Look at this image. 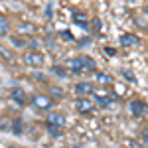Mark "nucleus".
<instances>
[{
    "label": "nucleus",
    "instance_id": "4468645a",
    "mask_svg": "<svg viewBox=\"0 0 148 148\" xmlns=\"http://www.w3.org/2000/svg\"><path fill=\"white\" fill-rule=\"evenodd\" d=\"M73 22H77L81 28H87V16L79 10H73Z\"/></svg>",
    "mask_w": 148,
    "mask_h": 148
},
{
    "label": "nucleus",
    "instance_id": "f3484780",
    "mask_svg": "<svg viewBox=\"0 0 148 148\" xmlns=\"http://www.w3.org/2000/svg\"><path fill=\"white\" fill-rule=\"evenodd\" d=\"M51 73H56V75H59V77H65V75H67L65 69L59 67V65H53V67H51Z\"/></svg>",
    "mask_w": 148,
    "mask_h": 148
},
{
    "label": "nucleus",
    "instance_id": "6ab92c4d",
    "mask_svg": "<svg viewBox=\"0 0 148 148\" xmlns=\"http://www.w3.org/2000/svg\"><path fill=\"white\" fill-rule=\"evenodd\" d=\"M14 132H16V134H20V132H22V123H20L18 119L14 121Z\"/></svg>",
    "mask_w": 148,
    "mask_h": 148
},
{
    "label": "nucleus",
    "instance_id": "dca6fc26",
    "mask_svg": "<svg viewBox=\"0 0 148 148\" xmlns=\"http://www.w3.org/2000/svg\"><path fill=\"white\" fill-rule=\"evenodd\" d=\"M20 32H24V34H26V32H28V34H34L36 28H34V24H22V26H20Z\"/></svg>",
    "mask_w": 148,
    "mask_h": 148
},
{
    "label": "nucleus",
    "instance_id": "ddd939ff",
    "mask_svg": "<svg viewBox=\"0 0 148 148\" xmlns=\"http://www.w3.org/2000/svg\"><path fill=\"white\" fill-rule=\"evenodd\" d=\"M8 32H10V20L4 14H0V36H8Z\"/></svg>",
    "mask_w": 148,
    "mask_h": 148
},
{
    "label": "nucleus",
    "instance_id": "2eb2a0df",
    "mask_svg": "<svg viewBox=\"0 0 148 148\" xmlns=\"http://www.w3.org/2000/svg\"><path fill=\"white\" fill-rule=\"evenodd\" d=\"M46 130H47V132H49L53 138L61 136V128H59V126H56V125H49V123H46Z\"/></svg>",
    "mask_w": 148,
    "mask_h": 148
},
{
    "label": "nucleus",
    "instance_id": "7ed1b4c3",
    "mask_svg": "<svg viewBox=\"0 0 148 148\" xmlns=\"http://www.w3.org/2000/svg\"><path fill=\"white\" fill-rule=\"evenodd\" d=\"M91 95L97 99V103H99L101 107H111L114 103V95L109 91V89H93Z\"/></svg>",
    "mask_w": 148,
    "mask_h": 148
},
{
    "label": "nucleus",
    "instance_id": "39448f33",
    "mask_svg": "<svg viewBox=\"0 0 148 148\" xmlns=\"http://www.w3.org/2000/svg\"><path fill=\"white\" fill-rule=\"evenodd\" d=\"M128 111H130L132 116H142V114L148 111V107H146L144 101H132L130 105H128Z\"/></svg>",
    "mask_w": 148,
    "mask_h": 148
},
{
    "label": "nucleus",
    "instance_id": "20e7f679",
    "mask_svg": "<svg viewBox=\"0 0 148 148\" xmlns=\"http://www.w3.org/2000/svg\"><path fill=\"white\" fill-rule=\"evenodd\" d=\"M73 105H75V111L81 113V114L93 113V103L89 101V97H77V99L73 101Z\"/></svg>",
    "mask_w": 148,
    "mask_h": 148
},
{
    "label": "nucleus",
    "instance_id": "aec40b11",
    "mask_svg": "<svg viewBox=\"0 0 148 148\" xmlns=\"http://www.w3.org/2000/svg\"><path fill=\"white\" fill-rule=\"evenodd\" d=\"M12 44L18 46V47H22L24 46V40H20V38H12Z\"/></svg>",
    "mask_w": 148,
    "mask_h": 148
},
{
    "label": "nucleus",
    "instance_id": "9b49d317",
    "mask_svg": "<svg viewBox=\"0 0 148 148\" xmlns=\"http://www.w3.org/2000/svg\"><path fill=\"white\" fill-rule=\"evenodd\" d=\"M81 65H83V71H87V73H89V71H95V69H97V63H95V59H93V57H89V56H81Z\"/></svg>",
    "mask_w": 148,
    "mask_h": 148
},
{
    "label": "nucleus",
    "instance_id": "f257e3e1",
    "mask_svg": "<svg viewBox=\"0 0 148 148\" xmlns=\"http://www.w3.org/2000/svg\"><path fill=\"white\" fill-rule=\"evenodd\" d=\"M22 61L28 65V67L40 69V67H44L46 57H44V53H42V51H38V49H28V51H24Z\"/></svg>",
    "mask_w": 148,
    "mask_h": 148
},
{
    "label": "nucleus",
    "instance_id": "412c9836",
    "mask_svg": "<svg viewBox=\"0 0 148 148\" xmlns=\"http://www.w3.org/2000/svg\"><path fill=\"white\" fill-rule=\"evenodd\" d=\"M142 142L148 146V130H144V132H142Z\"/></svg>",
    "mask_w": 148,
    "mask_h": 148
},
{
    "label": "nucleus",
    "instance_id": "423d86ee",
    "mask_svg": "<svg viewBox=\"0 0 148 148\" xmlns=\"http://www.w3.org/2000/svg\"><path fill=\"white\" fill-rule=\"evenodd\" d=\"M46 123H49V125H56V126H61L65 125V116H63V113H57V111H49L46 116Z\"/></svg>",
    "mask_w": 148,
    "mask_h": 148
},
{
    "label": "nucleus",
    "instance_id": "a211bd4d",
    "mask_svg": "<svg viewBox=\"0 0 148 148\" xmlns=\"http://www.w3.org/2000/svg\"><path fill=\"white\" fill-rule=\"evenodd\" d=\"M0 56L4 57V59H12V53H10V51H8L4 46H0Z\"/></svg>",
    "mask_w": 148,
    "mask_h": 148
},
{
    "label": "nucleus",
    "instance_id": "4be33fe9",
    "mask_svg": "<svg viewBox=\"0 0 148 148\" xmlns=\"http://www.w3.org/2000/svg\"><path fill=\"white\" fill-rule=\"evenodd\" d=\"M123 73H125V77H126L128 81H136L134 77H132V75H130V71H123Z\"/></svg>",
    "mask_w": 148,
    "mask_h": 148
},
{
    "label": "nucleus",
    "instance_id": "f03ea898",
    "mask_svg": "<svg viewBox=\"0 0 148 148\" xmlns=\"http://www.w3.org/2000/svg\"><path fill=\"white\" fill-rule=\"evenodd\" d=\"M32 107H34L36 111H42V113H46V111H51V107H53V99L49 97V95H42V93H36L32 95Z\"/></svg>",
    "mask_w": 148,
    "mask_h": 148
},
{
    "label": "nucleus",
    "instance_id": "0eeeda50",
    "mask_svg": "<svg viewBox=\"0 0 148 148\" xmlns=\"http://www.w3.org/2000/svg\"><path fill=\"white\" fill-rule=\"evenodd\" d=\"M65 67L73 73V75H77V73H83V65H81V57H71L65 61Z\"/></svg>",
    "mask_w": 148,
    "mask_h": 148
},
{
    "label": "nucleus",
    "instance_id": "6e6552de",
    "mask_svg": "<svg viewBox=\"0 0 148 148\" xmlns=\"http://www.w3.org/2000/svg\"><path fill=\"white\" fill-rule=\"evenodd\" d=\"M75 93H77L79 97H89L93 93V85L89 81H79V83L75 85Z\"/></svg>",
    "mask_w": 148,
    "mask_h": 148
},
{
    "label": "nucleus",
    "instance_id": "9d476101",
    "mask_svg": "<svg viewBox=\"0 0 148 148\" xmlns=\"http://www.w3.org/2000/svg\"><path fill=\"white\" fill-rule=\"evenodd\" d=\"M121 46H125V47H132V46H138V36H134V34H123L121 36Z\"/></svg>",
    "mask_w": 148,
    "mask_h": 148
},
{
    "label": "nucleus",
    "instance_id": "1a4fd4ad",
    "mask_svg": "<svg viewBox=\"0 0 148 148\" xmlns=\"http://www.w3.org/2000/svg\"><path fill=\"white\" fill-rule=\"evenodd\" d=\"M10 101H14L16 105H24L26 103V93L20 87H12L10 89Z\"/></svg>",
    "mask_w": 148,
    "mask_h": 148
},
{
    "label": "nucleus",
    "instance_id": "f8f14e48",
    "mask_svg": "<svg viewBox=\"0 0 148 148\" xmlns=\"http://www.w3.org/2000/svg\"><path fill=\"white\" fill-rule=\"evenodd\" d=\"M95 73V79H97V83H101V85H111L113 83V77L109 75V73H103V71H93Z\"/></svg>",
    "mask_w": 148,
    "mask_h": 148
}]
</instances>
